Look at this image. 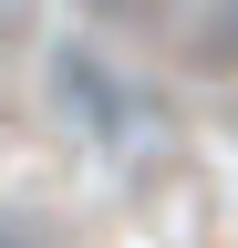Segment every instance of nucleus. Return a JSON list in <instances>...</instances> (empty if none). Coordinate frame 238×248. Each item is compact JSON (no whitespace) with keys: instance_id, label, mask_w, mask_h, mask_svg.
Returning a JSON list of instances; mask_svg holds the SVG:
<instances>
[{"instance_id":"f257e3e1","label":"nucleus","mask_w":238,"mask_h":248,"mask_svg":"<svg viewBox=\"0 0 238 248\" xmlns=\"http://www.w3.org/2000/svg\"><path fill=\"white\" fill-rule=\"evenodd\" d=\"M0 248H32V238H11V228H0Z\"/></svg>"}]
</instances>
